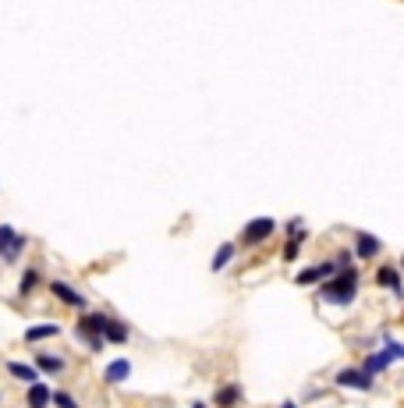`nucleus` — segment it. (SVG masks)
<instances>
[{
    "label": "nucleus",
    "instance_id": "obj_1",
    "mask_svg": "<svg viewBox=\"0 0 404 408\" xmlns=\"http://www.w3.org/2000/svg\"><path fill=\"white\" fill-rule=\"evenodd\" d=\"M358 280H362V273H358L355 266L337 270V273L326 280V284L319 288V298L330 302V305H351L355 295H358Z\"/></svg>",
    "mask_w": 404,
    "mask_h": 408
},
{
    "label": "nucleus",
    "instance_id": "obj_2",
    "mask_svg": "<svg viewBox=\"0 0 404 408\" xmlns=\"http://www.w3.org/2000/svg\"><path fill=\"white\" fill-rule=\"evenodd\" d=\"M107 320H110L107 312H82V320H78V327H75V330H78V337H82V341L89 344L92 352H100L103 344H107V341H103Z\"/></svg>",
    "mask_w": 404,
    "mask_h": 408
},
{
    "label": "nucleus",
    "instance_id": "obj_3",
    "mask_svg": "<svg viewBox=\"0 0 404 408\" xmlns=\"http://www.w3.org/2000/svg\"><path fill=\"white\" fill-rule=\"evenodd\" d=\"M25 241H28V238L18 235L11 224H0V260H4V263H18Z\"/></svg>",
    "mask_w": 404,
    "mask_h": 408
},
{
    "label": "nucleus",
    "instance_id": "obj_4",
    "mask_svg": "<svg viewBox=\"0 0 404 408\" xmlns=\"http://www.w3.org/2000/svg\"><path fill=\"white\" fill-rule=\"evenodd\" d=\"M372 380H376V376H369L362 366L337 369V376H333V384H337V387H351V391H372Z\"/></svg>",
    "mask_w": 404,
    "mask_h": 408
},
{
    "label": "nucleus",
    "instance_id": "obj_5",
    "mask_svg": "<svg viewBox=\"0 0 404 408\" xmlns=\"http://www.w3.org/2000/svg\"><path fill=\"white\" fill-rule=\"evenodd\" d=\"M273 231H276V221H273V216H256V221H248V224H245L241 241H245V245H263Z\"/></svg>",
    "mask_w": 404,
    "mask_h": 408
},
{
    "label": "nucleus",
    "instance_id": "obj_6",
    "mask_svg": "<svg viewBox=\"0 0 404 408\" xmlns=\"http://www.w3.org/2000/svg\"><path fill=\"white\" fill-rule=\"evenodd\" d=\"M337 270H340V266H337V260H326V263H316V266H305L295 280H298L301 288H313V284H319L323 277H333Z\"/></svg>",
    "mask_w": 404,
    "mask_h": 408
},
{
    "label": "nucleus",
    "instance_id": "obj_7",
    "mask_svg": "<svg viewBox=\"0 0 404 408\" xmlns=\"http://www.w3.org/2000/svg\"><path fill=\"white\" fill-rule=\"evenodd\" d=\"M383 253V241L369 231H355V256L358 260H376Z\"/></svg>",
    "mask_w": 404,
    "mask_h": 408
},
{
    "label": "nucleus",
    "instance_id": "obj_8",
    "mask_svg": "<svg viewBox=\"0 0 404 408\" xmlns=\"http://www.w3.org/2000/svg\"><path fill=\"white\" fill-rule=\"evenodd\" d=\"M50 291H53L60 302H64V305H71V309H82V312L89 309V298H85V295H78L71 284H64V280H50Z\"/></svg>",
    "mask_w": 404,
    "mask_h": 408
},
{
    "label": "nucleus",
    "instance_id": "obj_9",
    "mask_svg": "<svg viewBox=\"0 0 404 408\" xmlns=\"http://www.w3.org/2000/svg\"><path fill=\"white\" fill-rule=\"evenodd\" d=\"M372 280H376L380 288H387L390 295L404 298V280H401V270H397V266H380V270H376V277H372Z\"/></svg>",
    "mask_w": 404,
    "mask_h": 408
},
{
    "label": "nucleus",
    "instance_id": "obj_10",
    "mask_svg": "<svg viewBox=\"0 0 404 408\" xmlns=\"http://www.w3.org/2000/svg\"><path fill=\"white\" fill-rule=\"evenodd\" d=\"M245 401V391H241V384H224L220 391L213 394V405L216 408H238Z\"/></svg>",
    "mask_w": 404,
    "mask_h": 408
},
{
    "label": "nucleus",
    "instance_id": "obj_11",
    "mask_svg": "<svg viewBox=\"0 0 404 408\" xmlns=\"http://www.w3.org/2000/svg\"><path fill=\"white\" fill-rule=\"evenodd\" d=\"M25 405L28 408H46V405H53V391L46 387V384H28V391H25Z\"/></svg>",
    "mask_w": 404,
    "mask_h": 408
},
{
    "label": "nucleus",
    "instance_id": "obj_12",
    "mask_svg": "<svg viewBox=\"0 0 404 408\" xmlns=\"http://www.w3.org/2000/svg\"><path fill=\"white\" fill-rule=\"evenodd\" d=\"M60 334V323H36V327H25V344H39V341H50Z\"/></svg>",
    "mask_w": 404,
    "mask_h": 408
},
{
    "label": "nucleus",
    "instance_id": "obj_13",
    "mask_svg": "<svg viewBox=\"0 0 404 408\" xmlns=\"http://www.w3.org/2000/svg\"><path fill=\"white\" fill-rule=\"evenodd\" d=\"M390 362H394V355H390V348H383V352H372V355H365L362 369H365L369 376H376V373H387V369H390Z\"/></svg>",
    "mask_w": 404,
    "mask_h": 408
},
{
    "label": "nucleus",
    "instance_id": "obj_14",
    "mask_svg": "<svg viewBox=\"0 0 404 408\" xmlns=\"http://www.w3.org/2000/svg\"><path fill=\"white\" fill-rule=\"evenodd\" d=\"M128 376H132V362H128V359H114V362L103 369V380H107V384H124Z\"/></svg>",
    "mask_w": 404,
    "mask_h": 408
},
{
    "label": "nucleus",
    "instance_id": "obj_15",
    "mask_svg": "<svg viewBox=\"0 0 404 408\" xmlns=\"http://www.w3.org/2000/svg\"><path fill=\"white\" fill-rule=\"evenodd\" d=\"M4 366H8V373L15 376V380H21V384H36V380H39V369H36V366H28V362H15V359H8Z\"/></svg>",
    "mask_w": 404,
    "mask_h": 408
},
{
    "label": "nucleus",
    "instance_id": "obj_16",
    "mask_svg": "<svg viewBox=\"0 0 404 408\" xmlns=\"http://www.w3.org/2000/svg\"><path fill=\"white\" fill-rule=\"evenodd\" d=\"M234 253H238V245H234V241H224V245L213 253V263H209V270H213V273H220V270H224V266L234 260Z\"/></svg>",
    "mask_w": 404,
    "mask_h": 408
},
{
    "label": "nucleus",
    "instance_id": "obj_17",
    "mask_svg": "<svg viewBox=\"0 0 404 408\" xmlns=\"http://www.w3.org/2000/svg\"><path fill=\"white\" fill-rule=\"evenodd\" d=\"M128 337H132V330L124 327L121 320H107V330H103V341H110V344H128Z\"/></svg>",
    "mask_w": 404,
    "mask_h": 408
},
{
    "label": "nucleus",
    "instance_id": "obj_18",
    "mask_svg": "<svg viewBox=\"0 0 404 408\" xmlns=\"http://www.w3.org/2000/svg\"><path fill=\"white\" fill-rule=\"evenodd\" d=\"M36 369H39V373H64V359H60V355H50V352H43V355L36 359Z\"/></svg>",
    "mask_w": 404,
    "mask_h": 408
},
{
    "label": "nucleus",
    "instance_id": "obj_19",
    "mask_svg": "<svg viewBox=\"0 0 404 408\" xmlns=\"http://www.w3.org/2000/svg\"><path fill=\"white\" fill-rule=\"evenodd\" d=\"M36 288H39V270L28 266V270L21 273V280H18V291H21V295H33Z\"/></svg>",
    "mask_w": 404,
    "mask_h": 408
},
{
    "label": "nucleus",
    "instance_id": "obj_20",
    "mask_svg": "<svg viewBox=\"0 0 404 408\" xmlns=\"http://www.w3.org/2000/svg\"><path fill=\"white\" fill-rule=\"evenodd\" d=\"M301 241H305V231L291 235V241L284 245V260H288V263H291V260H298V253H301Z\"/></svg>",
    "mask_w": 404,
    "mask_h": 408
},
{
    "label": "nucleus",
    "instance_id": "obj_21",
    "mask_svg": "<svg viewBox=\"0 0 404 408\" xmlns=\"http://www.w3.org/2000/svg\"><path fill=\"white\" fill-rule=\"evenodd\" d=\"M383 348H390V355H394V359H404V344H401V341H394V334H383Z\"/></svg>",
    "mask_w": 404,
    "mask_h": 408
},
{
    "label": "nucleus",
    "instance_id": "obj_22",
    "mask_svg": "<svg viewBox=\"0 0 404 408\" xmlns=\"http://www.w3.org/2000/svg\"><path fill=\"white\" fill-rule=\"evenodd\" d=\"M53 405H57V408H78V401H75L68 391H53Z\"/></svg>",
    "mask_w": 404,
    "mask_h": 408
},
{
    "label": "nucleus",
    "instance_id": "obj_23",
    "mask_svg": "<svg viewBox=\"0 0 404 408\" xmlns=\"http://www.w3.org/2000/svg\"><path fill=\"white\" fill-rule=\"evenodd\" d=\"M337 266H340V270H344V266H355V260H351V248H344V253L337 256Z\"/></svg>",
    "mask_w": 404,
    "mask_h": 408
},
{
    "label": "nucleus",
    "instance_id": "obj_24",
    "mask_svg": "<svg viewBox=\"0 0 404 408\" xmlns=\"http://www.w3.org/2000/svg\"><path fill=\"white\" fill-rule=\"evenodd\" d=\"M281 408H298V405L295 401H281Z\"/></svg>",
    "mask_w": 404,
    "mask_h": 408
},
{
    "label": "nucleus",
    "instance_id": "obj_25",
    "mask_svg": "<svg viewBox=\"0 0 404 408\" xmlns=\"http://www.w3.org/2000/svg\"><path fill=\"white\" fill-rule=\"evenodd\" d=\"M192 408H206V405H202V401H192Z\"/></svg>",
    "mask_w": 404,
    "mask_h": 408
}]
</instances>
